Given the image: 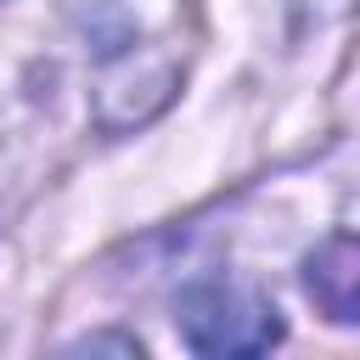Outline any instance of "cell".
<instances>
[{
	"instance_id": "cell-1",
	"label": "cell",
	"mask_w": 360,
	"mask_h": 360,
	"mask_svg": "<svg viewBox=\"0 0 360 360\" xmlns=\"http://www.w3.org/2000/svg\"><path fill=\"white\" fill-rule=\"evenodd\" d=\"M180 326H186V343L197 354H259V349L281 343L276 304H264L248 287H225V281H208V287L186 292L180 298Z\"/></svg>"
},
{
	"instance_id": "cell-2",
	"label": "cell",
	"mask_w": 360,
	"mask_h": 360,
	"mask_svg": "<svg viewBox=\"0 0 360 360\" xmlns=\"http://www.w3.org/2000/svg\"><path fill=\"white\" fill-rule=\"evenodd\" d=\"M304 292L326 321L360 326V231H338L304 259Z\"/></svg>"
}]
</instances>
